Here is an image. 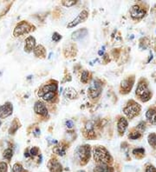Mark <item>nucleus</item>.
Instances as JSON below:
<instances>
[{
  "instance_id": "nucleus-38",
  "label": "nucleus",
  "mask_w": 156,
  "mask_h": 172,
  "mask_svg": "<svg viewBox=\"0 0 156 172\" xmlns=\"http://www.w3.org/2000/svg\"><path fill=\"white\" fill-rule=\"evenodd\" d=\"M103 59H104V62H105V63H109V62L110 61L109 57V55H108V54H105V55H104Z\"/></svg>"
},
{
  "instance_id": "nucleus-17",
  "label": "nucleus",
  "mask_w": 156,
  "mask_h": 172,
  "mask_svg": "<svg viewBox=\"0 0 156 172\" xmlns=\"http://www.w3.org/2000/svg\"><path fill=\"white\" fill-rule=\"evenodd\" d=\"M87 35H88V30L86 28L79 29L77 30H75V32H73L71 35V38L72 40L77 41L82 39L83 38H85Z\"/></svg>"
},
{
  "instance_id": "nucleus-1",
  "label": "nucleus",
  "mask_w": 156,
  "mask_h": 172,
  "mask_svg": "<svg viewBox=\"0 0 156 172\" xmlns=\"http://www.w3.org/2000/svg\"><path fill=\"white\" fill-rule=\"evenodd\" d=\"M94 160L97 163H112L113 158L109 152V150L103 146H96L93 149Z\"/></svg>"
},
{
  "instance_id": "nucleus-39",
  "label": "nucleus",
  "mask_w": 156,
  "mask_h": 172,
  "mask_svg": "<svg viewBox=\"0 0 156 172\" xmlns=\"http://www.w3.org/2000/svg\"><path fill=\"white\" fill-rule=\"evenodd\" d=\"M34 133V135L36 136V137H38L39 135H40V130L38 129V128H36V130H35V131L33 132Z\"/></svg>"
},
{
  "instance_id": "nucleus-20",
  "label": "nucleus",
  "mask_w": 156,
  "mask_h": 172,
  "mask_svg": "<svg viewBox=\"0 0 156 172\" xmlns=\"http://www.w3.org/2000/svg\"><path fill=\"white\" fill-rule=\"evenodd\" d=\"M94 172H114V169L107 163H98L95 167Z\"/></svg>"
},
{
  "instance_id": "nucleus-22",
  "label": "nucleus",
  "mask_w": 156,
  "mask_h": 172,
  "mask_svg": "<svg viewBox=\"0 0 156 172\" xmlns=\"http://www.w3.org/2000/svg\"><path fill=\"white\" fill-rule=\"evenodd\" d=\"M66 148H67V145H65L64 143H60L59 145H56L52 150L55 154L64 156L66 154Z\"/></svg>"
},
{
  "instance_id": "nucleus-43",
  "label": "nucleus",
  "mask_w": 156,
  "mask_h": 172,
  "mask_svg": "<svg viewBox=\"0 0 156 172\" xmlns=\"http://www.w3.org/2000/svg\"><path fill=\"white\" fill-rule=\"evenodd\" d=\"M0 126H1V121H0Z\"/></svg>"
},
{
  "instance_id": "nucleus-8",
  "label": "nucleus",
  "mask_w": 156,
  "mask_h": 172,
  "mask_svg": "<svg viewBox=\"0 0 156 172\" xmlns=\"http://www.w3.org/2000/svg\"><path fill=\"white\" fill-rule=\"evenodd\" d=\"M88 12L87 10L81 11V12L77 15V17H75L73 20H71V21L67 24V28H74L76 25H78L79 23L85 22L87 19H88Z\"/></svg>"
},
{
  "instance_id": "nucleus-12",
  "label": "nucleus",
  "mask_w": 156,
  "mask_h": 172,
  "mask_svg": "<svg viewBox=\"0 0 156 172\" xmlns=\"http://www.w3.org/2000/svg\"><path fill=\"white\" fill-rule=\"evenodd\" d=\"M83 135L87 138H94L95 137V122L94 121H88L84 126Z\"/></svg>"
},
{
  "instance_id": "nucleus-41",
  "label": "nucleus",
  "mask_w": 156,
  "mask_h": 172,
  "mask_svg": "<svg viewBox=\"0 0 156 172\" xmlns=\"http://www.w3.org/2000/svg\"><path fill=\"white\" fill-rule=\"evenodd\" d=\"M102 54H103V52H102V51H100V52H99V55H102Z\"/></svg>"
},
{
  "instance_id": "nucleus-15",
  "label": "nucleus",
  "mask_w": 156,
  "mask_h": 172,
  "mask_svg": "<svg viewBox=\"0 0 156 172\" xmlns=\"http://www.w3.org/2000/svg\"><path fill=\"white\" fill-rule=\"evenodd\" d=\"M48 168L50 172H62L63 166L56 158H51L48 163Z\"/></svg>"
},
{
  "instance_id": "nucleus-42",
  "label": "nucleus",
  "mask_w": 156,
  "mask_h": 172,
  "mask_svg": "<svg viewBox=\"0 0 156 172\" xmlns=\"http://www.w3.org/2000/svg\"><path fill=\"white\" fill-rule=\"evenodd\" d=\"M77 172H85V171H84V170H79V171Z\"/></svg>"
},
{
  "instance_id": "nucleus-31",
  "label": "nucleus",
  "mask_w": 156,
  "mask_h": 172,
  "mask_svg": "<svg viewBox=\"0 0 156 172\" xmlns=\"http://www.w3.org/2000/svg\"><path fill=\"white\" fill-rule=\"evenodd\" d=\"M29 154H30V156H36L39 154V148L36 147V146H34L32 147L30 150H29Z\"/></svg>"
},
{
  "instance_id": "nucleus-11",
  "label": "nucleus",
  "mask_w": 156,
  "mask_h": 172,
  "mask_svg": "<svg viewBox=\"0 0 156 172\" xmlns=\"http://www.w3.org/2000/svg\"><path fill=\"white\" fill-rule=\"evenodd\" d=\"M13 112V105L10 102H6L0 106V118L4 119L10 116Z\"/></svg>"
},
{
  "instance_id": "nucleus-9",
  "label": "nucleus",
  "mask_w": 156,
  "mask_h": 172,
  "mask_svg": "<svg viewBox=\"0 0 156 172\" xmlns=\"http://www.w3.org/2000/svg\"><path fill=\"white\" fill-rule=\"evenodd\" d=\"M50 92H57V82L50 80L48 84L42 86L38 91V97H42L43 95L50 93Z\"/></svg>"
},
{
  "instance_id": "nucleus-27",
  "label": "nucleus",
  "mask_w": 156,
  "mask_h": 172,
  "mask_svg": "<svg viewBox=\"0 0 156 172\" xmlns=\"http://www.w3.org/2000/svg\"><path fill=\"white\" fill-rule=\"evenodd\" d=\"M12 156H13V150H12L11 148H8V149H6L5 151H4V153H3V156H4V158H5L7 160H11L12 157Z\"/></svg>"
},
{
  "instance_id": "nucleus-44",
  "label": "nucleus",
  "mask_w": 156,
  "mask_h": 172,
  "mask_svg": "<svg viewBox=\"0 0 156 172\" xmlns=\"http://www.w3.org/2000/svg\"><path fill=\"white\" fill-rule=\"evenodd\" d=\"M0 76H1V72H0Z\"/></svg>"
},
{
  "instance_id": "nucleus-21",
  "label": "nucleus",
  "mask_w": 156,
  "mask_h": 172,
  "mask_svg": "<svg viewBox=\"0 0 156 172\" xmlns=\"http://www.w3.org/2000/svg\"><path fill=\"white\" fill-rule=\"evenodd\" d=\"M34 55L38 58H44L46 57V49L42 45H38L36 46L34 49Z\"/></svg>"
},
{
  "instance_id": "nucleus-28",
  "label": "nucleus",
  "mask_w": 156,
  "mask_h": 172,
  "mask_svg": "<svg viewBox=\"0 0 156 172\" xmlns=\"http://www.w3.org/2000/svg\"><path fill=\"white\" fill-rule=\"evenodd\" d=\"M12 172H26V171L23 170V168L21 163H16L13 165V167H12Z\"/></svg>"
},
{
  "instance_id": "nucleus-4",
  "label": "nucleus",
  "mask_w": 156,
  "mask_h": 172,
  "mask_svg": "<svg viewBox=\"0 0 156 172\" xmlns=\"http://www.w3.org/2000/svg\"><path fill=\"white\" fill-rule=\"evenodd\" d=\"M35 27L33 24L29 23L27 21H21L20 23H18L16 25V27L14 29V31H13V36L14 37H20V36H23V35L28 34L29 32L35 30Z\"/></svg>"
},
{
  "instance_id": "nucleus-6",
  "label": "nucleus",
  "mask_w": 156,
  "mask_h": 172,
  "mask_svg": "<svg viewBox=\"0 0 156 172\" xmlns=\"http://www.w3.org/2000/svg\"><path fill=\"white\" fill-rule=\"evenodd\" d=\"M90 146L88 145V144H84V145H81L79 146L78 149L76 150V153L77 156L79 157V160L81 161V164H86L88 163V161L89 160L90 158Z\"/></svg>"
},
{
  "instance_id": "nucleus-37",
  "label": "nucleus",
  "mask_w": 156,
  "mask_h": 172,
  "mask_svg": "<svg viewBox=\"0 0 156 172\" xmlns=\"http://www.w3.org/2000/svg\"><path fill=\"white\" fill-rule=\"evenodd\" d=\"M66 126L68 127L69 129H71V128H73V126H74V123L71 120H67L66 121Z\"/></svg>"
},
{
  "instance_id": "nucleus-32",
  "label": "nucleus",
  "mask_w": 156,
  "mask_h": 172,
  "mask_svg": "<svg viewBox=\"0 0 156 172\" xmlns=\"http://www.w3.org/2000/svg\"><path fill=\"white\" fill-rule=\"evenodd\" d=\"M52 39H53V41H55V42H58V41H60L62 39V35H60L57 32H54V34L52 36Z\"/></svg>"
},
{
  "instance_id": "nucleus-3",
  "label": "nucleus",
  "mask_w": 156,
  "mask_h": 172,
  "mask_svg": "<svg viewBox=\"0 0 156 172\" xmlns=\"http://www.w3.org/2000/svg\"><path fill=\"white\" fill-rule=\"evenodd\" d=\"M140 109L141 107L137 102L133 100H129L123 108V112L128 119H133L140 114Z\"/></svg>"
},
{
  "instance_id": "nucleus-26",
  "label": "nucleus",
  "mask_w": 156,
  "mask_h": 172,
  "mask_svg": "<svg viewBox=\"0 0 156 172\" xmlns=\"http://www.w3.org/2000/svg\"><path fill=\"white\" fill-rule=\"evenodd\" d=\"M141 137V133L137 131H132L129 133L128 135V138L131 139V140H136Z\"/></svg>"
},
{
  "instance_id": "nucleus-23",
  "label": "nucleus",
  "mask_w": 156,
  "mask_h": 172,
  "mask_svg": "<svg viewBox=\"0 0 156 172\" xmlns=\"http://www.w3.org/2000/svg\"><path fill=\"white\" fill-rule=\"evenodd\" d=\"M20 127H21L20 122L18 121L17 118H15V119L13 120V122L12 123V125L10 127V129H9V134H10V135H14Z\"/></svg>"
},
{
  "instance_id": "nucleus-2",
  "label": "nucleus",
  "mask_w": 156,
  "mask_h": 172,
  "mask_svg": "<svg viewBox=\"0 0 156 172\" xmlns=\"http://www.w3.org/2000/svg\"><path fill=\"white\" fill-rule=\"evenodd\" d=\"M135 94L141 102L146 103L148 100H150L151 97H152V92L148 89L147 82L145 79H140L139 81L138 85H137L136 91H135Z\"/></svg>"
},
{
  "instance_id": "nucleus-19",
  "label": "nucleus",
  "mask_w": 156,
  "mask_h": 172,
  "mask_svg": "<svg viewBox=\"0 0 156 172\" xmlns=\"http://www.w3.org/2000/svg\"><path fill=\"white\" fill-rule=\"evenodd\" d=\"M64 96L66 98H68V99L74 100V99H76V98H78V93H77V91H75L74 88L69 87L64 92Z\"/></svg>"
},
{
  "instance_id": "nucleus-7",
  "label": "nucleus",
  "mask_w": 156,
  "mask_h": 172,
  "mask_svg": "<svg viewBox=\"0 0 156 172\" xmlns=\"http://www.w3.org/2000/svg\"><path fill=\"white\" fill-rule=\"evenodd\" d=\"M134 84V76H130L127 78L122 80L120 84V92L121 94H127L131 91Z\"/></svg>"
},
{
  "instance_id": "nucleus-14",
  "label": "nucleus",
  "mask_w": 156,
  "mask_h": 172,
  "mask_svg": "<svg viewBox=\"0 0 156 172\" xmlns=\"http://www.w3.org/2000/svg\"><path fill=\"white\" fill-rule=\"evenodd\" d=\"M127 126H128V122H127V118H125L123 116H120L117 121V131L120 136L124 135Z\"/></svg>"
},
{
  "instance_id": "nucleus-16",
  "label": "nucleus",
  "mask_w": 156,
  "mask_h": 172,
  "mask_svg": "<svg viewBox=\"0 0 156 172\" xmlns=\"http://www.w3.org/2000/svg\"><path fill=\"white\" fill-rule=\"evenodd\" d=\"M36 48V38L32 36H29L25 39V44H24V52L27 53H30L32 51H34Z\"/></svg>"
},
{
  "instance_id": "nucleus-29",
  "label": "nucleus",
  "mask_w": 156,
  "mask_h": 172,
  "mask_svg": "<svg viewBox=\"0 0 156 172\" xmlns=\"http://www.w3.org/2000/svg\"><path fill=\"white\" fill-rule=\"evenodd\" d=\"M133 154V156H144L145 154V149L143 148H137V149H133V152H132Z\"/></svg>"
},
{
  "instance_id": "nucleus-25",
  "label": "nucleus",
  "mask_w": 156,
  "mask_h": 172,
  "mask_svg": "<svg viewBox=\"0 0 156 172\" xmlns=\"http://www.w3.org/2000/svg\"><path fill=\"white\" fill-rule=\"evenodd\" d=\"M147 141L149 145H151V147L153 148H156V134L155 133H151L148 135L147 138Z\"/></svg>"
},
{
  "instance_id": "nucleus-10",
  "label": "nucleus",
  "mask_w": 156,
  "mask_h": 172,
  "mask_svg": "<svg viewBox=\"0 0 156 172\" xmlns=\"http://www.w3.org/2000/svg\"><path fill=\"white\" fill-rule=\"evenodd\" d=\"M146 10H144L142 7L139 5H134L132 6V8L130 9V15L131 17L133 20H140L141 18H143L146 15Z\"/></svg>"
},
{
  "instance_id": "nucleus-36",
  "label": "nucleus",
  "mask_w": 156,
  "mask_h": 172,
  "mask_svg": "<svg viewBox=\"0 0 156 172\" xmlns=\"http://www.w3.org/2000/svg\"><path fill=\"white\" fill-rule=\"evenodd\" d=\"M137 129L140 130V131H144L146 129V123L145 122H140L137 125Z\"/></svg>"
},
{
  "instance_id": "nucleus-24",
  "label": "nucleus",
  "mask_w": 156,
  "mask_h": 172,
  "mask_svg": "<svg viewBox=\"0 0 156 172\" xmlns=\"http://www.w3.org/2000/svg\"><path fill=\"white\" fill-rule=\"evenodd\" d=\"M91 77V74L88 70H83L81 75V81L83 84H88Z\"/></svg>"
},
{
  "instance_id": "nucleus-40",
  "label": "nucleus",
  "mask_w": 156,
  "mask_h": 172,
  "mask_svg": "<svg viewBox=\"0 0 156 172\" xmlns=\"http://www.w3.org/2000/svg\"><path fill=\"white\" fill-rule=\"evenodd\" d=\"M24 156H25V157H29V156H30V154H29L27 150H25V151H24Z\"/></svg>"
},
{
  "instance_id": "nucleus-5",
  "label": "nucleus",
  "mask_w": 156,
  "mask_h": 172,
  "mask_svg": "<svg viewBox=\"0 0 156 172\" xmlns=\"http://www.w3.org/2000/svg\"><path fill=\"white\" fill-rule=\"evenodd\" d=\"M102 91V84L99 79H94L88 89V96L91 99L98 98Z\"/></svg>"
},
{
  "instance_id": "nucleus-13",
  "label": "nucleus",
  "mask_w": 156,
  "mask_h": 172,
  "mask_svg": "<svg viewBox=\"0 0 156 172\" xmlns=\"http://www.w3.org/2000/svg\"><path fill=\"white\" fill-rule=\"evenodd\" d=\"M34 110L35 112L39 116H48V109H47L45 103L42 101H36L34 104Z\"/></svg>"
},
{
  "instance_id": "nucleus-35",
  "label": "nucleus",
  "mask_w": 156,
  "mask_h": 172,
  "mask_svg": "<svg viewBox=\"0 0 156 172\" xmlns=\"http://www.w3.org/2000/svg\"><path fill=\"white\" fill-rule=\"evenodd\" d=\"M145 172H156V168L153 165H147Z\"/></svg>"
},
{
  "instance_id": "nucleus-30",
  "label": "nucleus",
  "mask_w": 156,
  "mask_h": 172,
  "mask_svg": "<svg viewBox=\"0 0 156 172\" xmlns=\"http://www.w3.org/2000/svg\"><path fill=\"white\" fill-rule=\"evenodd\" d=\"M76 3H77V1H75V0H70V1L64 0V1H62V5L65 7H71V6L75 5Z\"/></svg>"
},
{
  "instance_id": "nucleus-18",
  "label": "nucleus",
  "mask_w": 156,
  "mask_h": 172,
  "mask_svg": "<svg viewBox=\"0 0 156 172\" xmlns=\"http://www.w3.org/2000/svg\"><path fill=\"white\" fill-rule=\"evenodd\" d=\"M146 118L151 124L156 125V109L155 108H149L146 112Z\"/></svg>"
},
{
  "instance_id": "nucleus-33",
  "label": "nucleus",
  "mask_w": 156,
  "mask_h": 172,
  "mask_svg": "<svg viewBox=\"0 0 156 172\" xmlns=\"http://www.w3.org/2000/svg\"><path fill=\"white\" fill-rule=\"evenodd\" d=\"M7 164L5 162H0V172H7Z\"/></svg>"
},
{
  "instance_id": "nucleus-34",
  "label": "nucleus",
  "mask_w": 156,
  "mask_h": 172,
  "mask_svg": "<svg viewBox=\"0 0 156 172\" xmlns=\"http://www.w3.org/2000/svg\"><path fill=\"white\" fill-rule=\"evenodd\" d=\"M12 3H11V4H9V5H8V6L6 7V9H5V10H4L3 12H1V14H0V18H1V17H4V16L5 15L6 13L8 12V11L10 10V8H11V6H12Z\"/></svg>"
}]
</instances>
